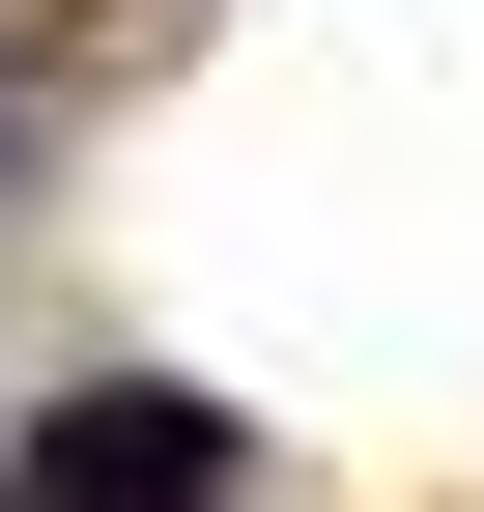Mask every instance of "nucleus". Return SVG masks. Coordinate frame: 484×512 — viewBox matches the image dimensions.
Returning a JSON list of instances; mask_svg holds the SVG:
<instances>
[{"label": "nucleus", "mask_w": 484, "mask_h": 512, "mask_svg": "<svg viewBox=\"0 0 484 512\" xmlns=\"http://www.w3.org/2000/svg\"><path fill=\"white\" fill-rule=\"evenodd\" d=\"M29 512H228V399H171V370H86V399L29 427Z\"/></svg>", "instance_id": "f257e3e1"}]
</instances>
